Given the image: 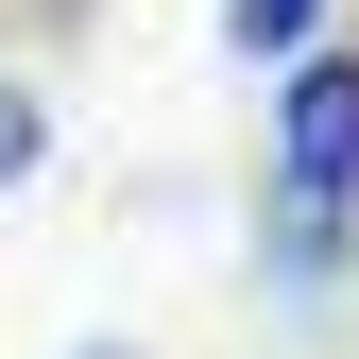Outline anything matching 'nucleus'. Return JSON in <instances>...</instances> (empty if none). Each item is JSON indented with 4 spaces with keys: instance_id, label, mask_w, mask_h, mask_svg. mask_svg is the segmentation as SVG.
<instances>
[{
    "instance_id": "obj_3",
    "label": "nucleus",
    "mask_w": 359,
    "mask_h": 359,
    "mask_svg": "<svg viewBox=\"0 0 359 359\" xmlns=\"http://www.w3.org/2000/svg\"><path fill=\"white\" fill-rule=\"evenodd\" d=\"M34 171H52V103L0 69V189H34Z\"/></svg>"
},
{
    "instance_id": "obj_1",
    "label": "nucleus",
    "mask_w": 359,
    "mask_h": 359,
    "mask_svg": "<svg viewBox=\"0 0 359 359\" xmlns=\"http://www.w3.org/2000/svg\"><path fill=\"white\" fill-rule=\"evenodd\" d=\"M359 274V18L274 69V154H257V291L325 308Z\"/></svg>"
},
{
    "instance_id": "obj_2",
    "label": "nucleus",
    "mask_w": 359,
    "mask_h": 359,
    "mask_svg": "<svg viewBox=\"0 0 359 359\" xmlns=\"http://www.w3.org/2000/svg\"><path fill=\"white\" fill-rule=\"evenodd\" d=\"M342 18H359V0H222V52H240V69H291V52H325Z\"/></svg>"
}]
</instances>
